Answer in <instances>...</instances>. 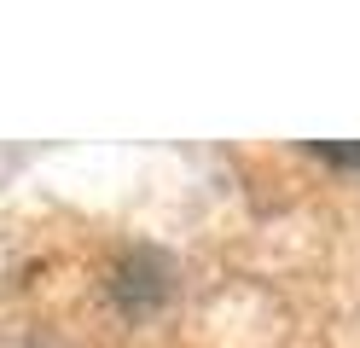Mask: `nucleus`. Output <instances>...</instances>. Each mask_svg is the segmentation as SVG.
<instances>
[{"label":"nucleus","instance_id":"1","mask_svg":"<svg viewBox=\"0 0 360 348\" xmlns=\"http://www.w3.org/2000/svg\"><path fill=\"white\" fill-rule=\"evenodd\" d=\"M320 157H331V162H360V146H314Z\"/></svg>","mask_w":360,"mask_h":348}]
</instances>
